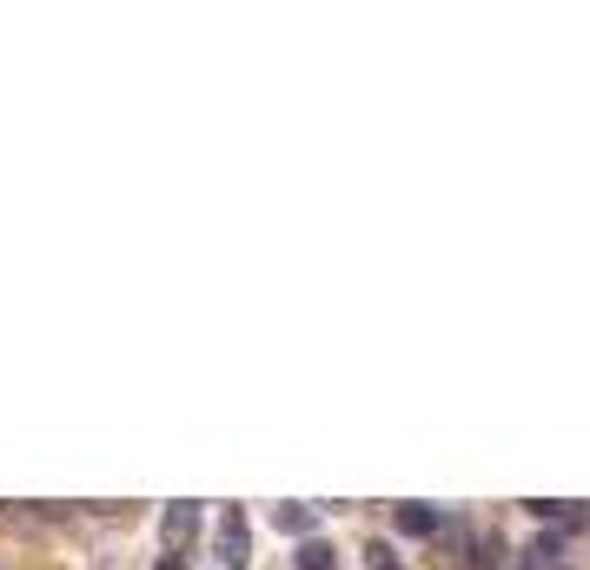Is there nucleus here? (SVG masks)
<instances>
[{
  "instance_id": "1",
  "label": "nucleus",
  "mask_w": 590,
  "mask_h": 570,
  "mask_svg": "<svg viewBox=\"0 0 590 570\" xmlns=\"http://www.w3.org/2000/svg\"><path fill=\"white\" fill-rule=\"evenodd\" d=\"M193 531H200V505H166V518H159V537H166V557H180V550L193 544Z\"/></svg>"
},
{
  "instance_id": "2",
  "label": "nucleus",
  "mask_w": 590,
  "mask_h": 570,
  "mask_svg": "<svg viewBox=\"0 0 590 570\" xmlns=\"http://www.w3.org/2000/svg\"><path fill=\"white\" fill-rule=\"evenodd\" d=\"M531 511H538V524H551L557 537H564V531H577V524L590 518V511H583L577 498H531Z\"/></svg>"
},
{
  "instance_id": "3",
  "label": "nucleus",
  "mask_w": 590,
  "mask_h": 570,
  "mask_svg": "<svg viewBox=\"0 0 590 570\" xmlns=\"http://www.w3.org/2000/svg\"><path fill=\"white\" fill-rule=\"evenodd\" d=\"M219 563H226V570H239V563H245V518H239V511H226V518H219Z\"/></svg>"
},
{
  "instance_id": "4",
  "label": "nucleus",
  "mask_w": 590,
  "mask_h": 570,
  "mask_svg": "<svg viewBox=\"0 0 590 570\" xmlns=\"http://www.w3.org/2000/svg\"><path fill=\"white\" fill-rule=\"evenodd\" d=\"M525 570H564V537L557 531H538L525 544Z\"/></svg>"
},
{
  "instance_id": "5",
  "label": "nucleus",
  "mask_w": 590,
  "mask_h": 570,
  "mask_svg": "<svg viewBox=\"0 0 590 570\" xmlns=\"http://www.w3.org/2000/svg\"><path fill=\"white\" fill-rule=\"evenodd\" d=\"M398 531H405V537H438V531H445V511H432V505H398Z\"/></svg>"
},
{
  "instance_id": "6",
  "label": "nucleus",
  "mask_w": 590,
  "mask_h": 570,
  "mask_svg": "<svg viewBox=\"0 0 590 570\" xmlns=\"http://www.w3.org/2000/svg\"><path fill=\"white\" fill-rule=\"evenodd\" d=\"M273 518H279V531H286V537H312V524H318V518H312V505H279Z\"/></svg>"
},
{
  "instance_id": "7",
  "label": "nucleus",
  "mask_w": 590,
  "mask_h": 570,
  "mask_svg": "<svg viewBox=\"0 0 590 570\" xmlns=\"http://www.w3.org/2000/svg\"><path fill=\"white\" fill-rule=\"evenodd\" d=\"M299 570H339V550L318 544V537H305V544H299Z\"/></svg>"
},
{
  "instance_id": "8",
  "label": "nucleus",
  "mask_w": 590,
  "mask_h": 570,
  "mask_svg": "<svg viewBox=\"0 0 590 570\" xmlns=\"http://www.w3.org/2000/svg\"><path fill=\"white\" fill-rule=\"evenodd\" d=\"M365 557H372V570H398V557H392V550H385V544H372V550H365Z\"/></svg>"
},
{
  "instance_id": "9",
  "label": "nucleus",
  "mask_w": 590,
  "mask_h": 570,
  "mask_svg": "<svg viewBox=\"0 0 590 570\" xmlns=\"http://www.w3.org/2000/svg\"><path fill=\"white\" fill-rule=\"evenodd\" d=\"M159 570H186V563H180V557H166V563H159Z\"/></svg>"
}]
</instances>
